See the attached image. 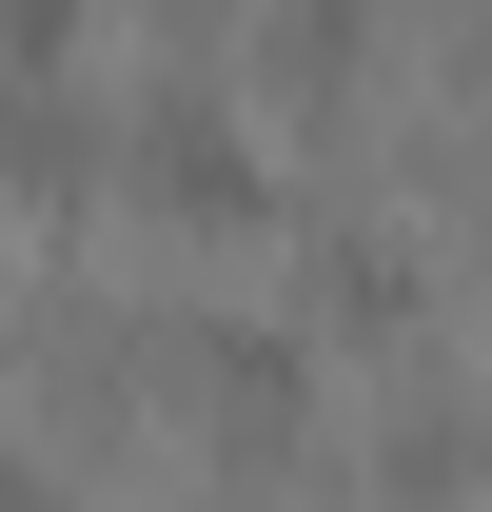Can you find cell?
<instances>
[{"mask_svg":"<svg viewBox=\"0 0 492 512\" xmlns=\"http://www.w3.org/2000/svg\"><path fill=\"white\" fill-rule=\"evenodd\" d=\"M0 178L40 197V217H79V197L119 178V119H99V99H60V79H20V99H0Z\"/></svg>","mask_w":492,"mask_h":512,"instance_id":"277c9868","label":"cell"},{"mask_svg":"<svg viewBox=\"0 0 492 512\" xmlns=\"http://www.w3.org/2000/svg\"><path fill=\"white\" fill-rule=\"evenodd\" d=\"M296 296H315L335 335H414V316H433V256L394 237V217H315V237H296Z\"/></svg>","mask_w":492,"mask_h":512,"instance_id":"3957f363","label":"cell"},{"mask_svg":"<svg viewBox=\"0 0 492 512\" xmlns=\"http://www.w3.org/2000/svg\"><path fill=\"white\" fill-rule=\"evenodd\" d=\"M119 178L158 197V217H178V237H276V138L237 119V99H217V79H138V119H119Z\"/></svg>","mask_w":492,"mask_h":512,"instance_id":"6da1fadb","label":"cell"},{"mask_svg":"<svg viewBox=\"0 0 492 512\" xmlns=\"http://www.w3.org/2000/svg\"><path fill=\"white\" fill-rule=\"evenodd\" d=\"M0 512H60V473H40V453H0Z\"/></svg>","mask_w":492,"mask_h":512,"instance_id":"52a82bcc","label":"cell"},{"mask_svg":"<svg viewBox=\"0 0 492 512\" xmlns=\"http://www.w3.org/2000/svg\"><path fill=\"white\" fill-rule=\"evenodd\" d=\"M374 20H394V0H276V60H296V79H355Z\"/></svg>","mask_w":492,"mask_h":512,"instance_id":"5b68a950","label":"cell"},{"mask_svg":"<svg viewBox=\"0 0 492 512\" xmlns=\"http://www.w3.org/2000/svg\"><path fill=\"white\" fill-rule=\"evenodd\" d=\"M178 355H197L178 394H197L217 453H296V414H315V335H296V316H197Z\"/></svg>","mask_w":492,"mask_h":512,"instance_id":"7a4b0ae2","label":"cell"},{"mask_svg":"<svg viewBox=\"0 0 492 512\" xmlns=\"http://www.w3.org/2000/svg\"><path fill=\"white\" fill-rule=\"evenodd\" d=\"M60 40H79V0H0V99H20V79H60Z\"/></svg>","mask_w":492,"mask_h":512,"instance_id":"8992f818","label":"cell"}]
</instances>
